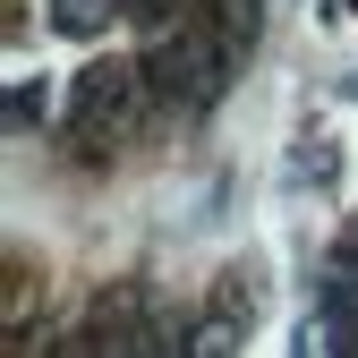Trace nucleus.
I'll return each mask as SVG.
<instances>
[{"mask_svg": "<svg viewBox=\"0 0 358 358\" xmlns=\"http://www.w3.org/2000/svg\"><path fill=\"white\" fill-rule=\"evenodd\" d=\"M350 264H358V231H350Z\"/></svg>", "mask_w": 358, "mask_h": 358, "instance_id": "20e7f679", "label": "nucleus"}, {"mask_svg": "<svg viewBox=\"0 0 358 358\" xmlns=\"http://www.w3.org/2000/svg\"><path fill=\"white\" fill-rule=\"evenodd\" d=\"M128 9H137L145 26H171V17H179V0H128Z\"/></svg>", "mask_w": 358, "mask_h": 358, "instance_id": "7ed1b4c3", "label": "nucleus"}, {"mask_svg": "<svg viewBox=\"0 0 358 358\" xmlns=\"http://www.w3.org/2000/svg\"><path fill=\"white\" fill-rule=\"evenodd\" d=\"M137 94H145V69H128V60H94V69H77V85H69V137H77V154H103L120 128H128V111H137Z\"/></svg>", "mask_w": 358, "mask_h": 358, "instance_id": "f257e3e1", "label": "nucleus"}, {"mask_svg": "<svg viewBox=\"0 0 358 358\" xmlns=\"http://www.w3.org/2000/svg\"><path fill=\"white\" fill-rule=\"evenodd\" d=\"M205 60H213V52H205V34H171L162 52L145 60V85H154V94H188Z\"/></svg>", "mask_w": 358, "mask_h": 358, "instance_id": "f03ea898", "label": "nucleus"}]
</instances>
